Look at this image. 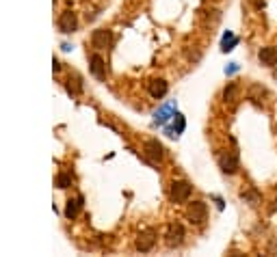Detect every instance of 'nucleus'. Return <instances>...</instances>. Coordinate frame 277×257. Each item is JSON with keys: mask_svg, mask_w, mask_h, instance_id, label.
I'll use <instances>...</instances> for the list:
<instances>
[{"mask_svg": "<svg viewBox=\"0 0 277 257\" xmlns=\"http://www.w3.org/2000/svg\"><path fill=\"white\" fill-rule=\"evenodd\" d=\"M110 41H113V35H110V30H106V29H98V30H93V35H91V45L98 48V50L106 48Z\"/></svg>", "mask_w": 277, "mask_h": 257, "instance_id": "nucleus-7", "label": "nucleus"}, {"mask_svg": "<svg viewBox=\"0 0 277 257\" xmlns=\"http://www.w3.org/2000/svg\"><path fill=\"white\" fill-rule=\"evenodd\" d=\"M219 166L223 173H236L238 171V153L236 151H225L219 156Z\"/></svg>", "mask_w": 277, "mask_h": 257, "instance_id": "nucleus-3", "label": "nucleus"}, {"mask_svg": "<svg viewBox=\"0 0 277 257\" xmlns=\"http://www.w3.org/2000/svg\"><path fill=\"white\" fill-rule=\"evenodd\" d=\"M175 117V132H184V125H186V121H184V117L182 115H180V113H175L173 115Z\"/></svg>", "mask_w": 277, "mask_h": 257, "instance_id": "nucleus-19", "label": "nucleus"}, {"mask_svg": "<svg viewBox=\"0 0 277 257\" xmlns=\"http://www.w3.org/2000/svg\"><path fill=\"white\" fill-rule=\"evenodd\" d=\"M236 69H238V65H236V63H232V67H230V69H225V74H234V72H236Z\"/></svg>", "mask_w": 277, "mask_h": 257, "instance_id": "nucleus-20", "label": "nucleus"}, {"mask_svg": "<svg viewBox=\"0 0 277 257\" xmlns=\"http://www.w3.org/2000/svg\"><path fill=\"white\" fill-rule=\"evenodd\" d=\"M258 59H260V63L266 65V67H275V65H277V48H271V45L260 48Z\"/></svg>", "mask_w": 277, "mask_h": 257, "instance_id": "nucleus-9", "label": "nucleus"}, {"mask_svg": "<svg viewBox=\"0 0 277 257\" xmlns=\"http://www.w3.org/2000/svg\"><path fill=\"white\" fill-rule=\"evenodd\" d=\"M69 184H72V177L65 175V173H61V175L57 177V186H59V188H67Z\"/></svg>", "mask_w": 277, "mask_h": 257, "instance_id": "nucleus-18", "label": "nucleus"}, {"mask_svg": "<svg viewBox=\"0 0 277 257\" xmlns=\"http://www.w3.org/2000/svg\"><path fill=\"white\" fill-rule=\"evenodd\" d=\"M241 197H243L245 201H249V203H251V205L260 203V195H258L256 190H251V188H249V190H243V193H241Z\"/></svg>", "mask_w": 277, "mask_h": 257, "instance_id": "nucleus-16", "label": "nucleus"}, {"mask_svg": "<svg viewBox=\"0 0 277 257\" xmlns=\"http://www.w3.org/2000/svg\"><path fill=\"white\" fill-rule=\"evenodd\" d=\"M89 63H91V74H93L95 78H100V80H104L106 78V65H104V60L100 54H93V57L89 59Z\"/></svg>", "mask_w": 277, "mask_h": 257, "instance_id": "nucleus-11", "label": "nucleus"}, {"mask_svg": "<svg viewBox=\"0 0 277 257\" xmlns=\"http://www.w3.org/2000/svg\"><path fill=\"white\" fill-rule=\"evenodd\" d=\"M147 91H150V95H152V97L160 100V97L167 95L169 85L163 80V78H156V80H150V82H147Z\"/></svg>", "mask_w": 277, "mask_h": 257, "instance_id": "nucleus-8", "label": "nucleus"}, {"mask_svg": "<svg viewBox=\"0 0 277 257\" xmlns=\"http://www.w3.org/2000/svg\"><path fill=\"white\" fill-rule=\"evenodd\" d=\"M143 149H145V158L152 162V165H158V162L163 160V156H165L163 145H160L158 141H147Z\"/></svg>", "mask_w": 277, "mask_h": 257, "instance_id": "nucleus-4", "label": "nucleus"}, {"mask_svg": "<svg viewBox=\"0 0 277 257\" xmlns=\"http://www.w3.org/2000/svg\"><path fill=\"white\" fill-rule=\"evenodd\" d=\"M82 205V197H78L76 201H67V208H65V216L67 218H74L78 214V208Z\"/></svg>", "mask_w": 277, "mask_h": 257, "instance_id": "nucleus-14", "label": "nucleus"}, {"mask_svg": "<svg viewBox=\"0 0 277 257\" xmlns=\"http://www.w3.org/2000/svg\"><path fill=\"white\" fill-rule=\"evenodd\" d=\"M154 244H156V233L152 231V229H150V231H143L141 236H138V240H137V249L143 251V253L150 251Z\"/></svg>", "mask_w": 277, "mask_h": 257, "instance_id": "nucleus-10", "label": "nucleus"}, {"mask_svg": "<svg viewBox=\"0 0 277 257\" xmlns=\"http://www.w3.org/2000/svg\"><path fill=\"white\" fill-rule=\"evenodd\" d=\"M238 97V85L236 82H228V87L223 89V102L225 104H234Z\"/></svg>", "mask_w": 277, "mask_h": 257, "instance_id": "nucleus-12", "label": "nucleus"}, {"mask_svg": "<svg viewBox=\"0 0 277 257\" xmlns=\"http://www.w3.org/2000/svg\"><path fill=\"white\" fill-rule=\"evenodd\" d=\"M167 246H180L184 242V227L180 225V223H171L169 225V229H167Z\"/></svg>", "mask_w": 277, "mask_h": 257, "instance_id": "nucleus-5", "label": "nucleus"}, {"mask_svg": "<svg viewBox=\"0 0 277 257\" xmlns=\"http://www.w3.org/2000/svg\"><path fill=\"white\" fill-rule=\"evenodd\" d=\"M171 110H173V104H169V106H163V108L156 113V123H165V121L169 119V115H171Z\"/></svg>", "mask_w": 277, "mask_h": 257, "instance_id": "nucleus-15", "label": "nucleus"}, {"mask_svg": "<svg viewBox=\"0 0 277 257\" xmlns=\"http://www.w3.org/2000/svg\"><path fill=\"white\" fill-rule=\"evenodd\" d=\"M238 44V37H234L232 32H225L223 35V41H221V50H223V52H230V50H234V45Z\"/></svg>", "mask_w": 277, "mask_h": 257, "instance_id": "nucleus-13", "label": "nucleus"}, {"mask_svg": "<svg viewBox=\"0 0 277 257\" xmlns=\"http://www.w3.org/2000/svg\"><path fill=\"white\" fill-rule=\"evenodd\" d=\"M193 193V186L188 184V181H173L171 184V190H169V195H171V201H175V203H184V201H188V197H191Z\"/></svg>", "mask_w": 277, "mask_h": 257, "instance_id": "nucleus-2", "label": "nucleus"}, {"mask_svg": "<svg viewBox=\"0 0 277 257\" xmlns=\"http://www.w3.org/2000/svg\"><path fill=\"white\" fill-rule=\"evenodd\" d=\"M186 216L193 225H204L206 218H208V208L204 201H193L186 210Z\"/></svg>", "mask_w": 277, "mask_h": 257, "instance_id": "nucleus-1", "label": "nucleus"}, {"mask_svg": "<svg viewBox=\"0 0 277 257\" xmlns=\"http://www.w3.org/2000/svg\"><path fill=\"white\" fill-rule=\"evenodd\" d=\"M273 76H275V80H277V65H275V69H273Z\"/></svg>", "mask_w": 277, "mask_h": 257, "instance_id": "nucleus-21", "label": "nucleus"}, {"mask_svg": "<svg viewBox=\"0 0 277 257\" xmlns=\"http://www.w3.org/2000/svg\"><path fill=\"white\" fill-rule=\"evenodd\" d=\"M264 89H262L260 85H251V87H249V100H253V102H260V100H258V95H264Z\"/></svg>", "mask_w": 277, "mask_h": 257, "instance_id": "nucleus-17", "label": "nucleus"}, {"mask_svg": "<svg viewBox=\"0 0 277 257\" xmlns=\"http://www.w3.org/2000/svg\"><path fill=\"white\" fill-rule=\"evenodd\" d=\"M57 24H59V30H61V32H74V30H76V26H78L76 13H72V11L61 13V17H59Z\"/></svg>", "mask_w": 277, "mask_h": 257, "instance_id": "nucleus-6", "label": "nucleus"}]
</instances>
